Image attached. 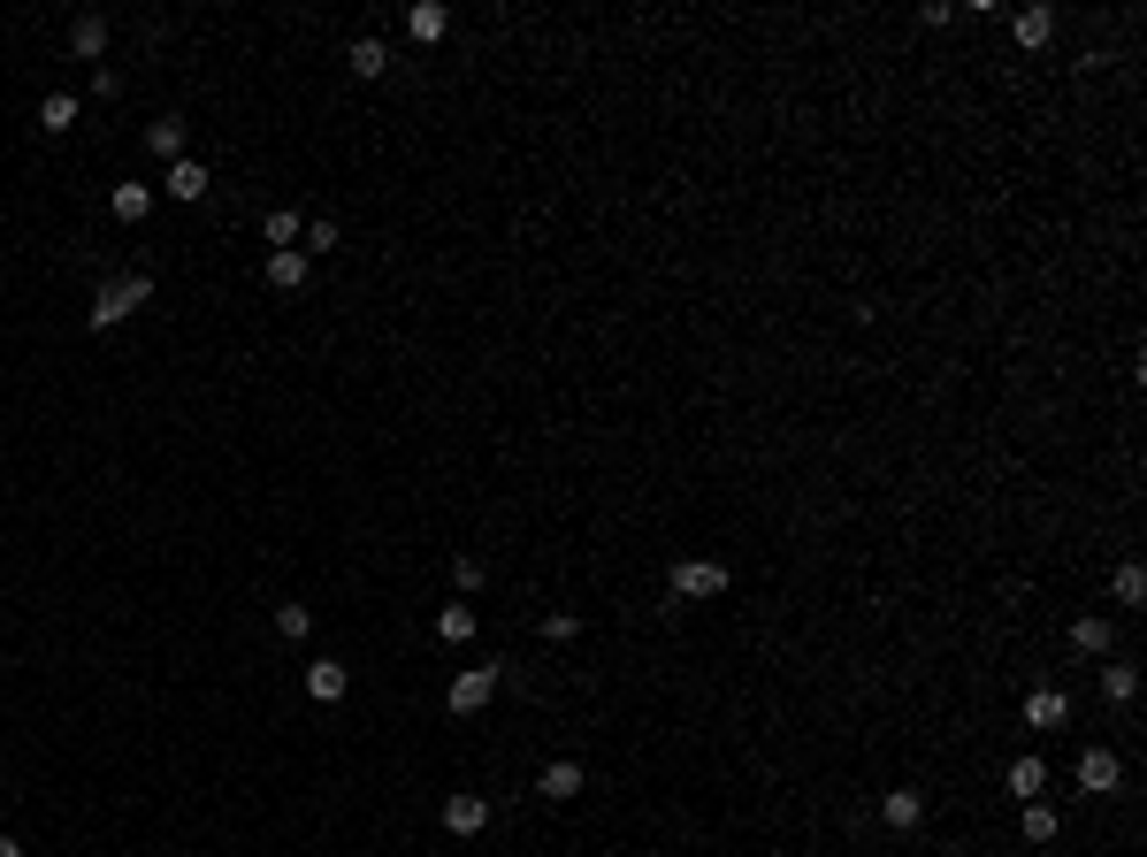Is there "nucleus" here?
I'll list each match as a JSON object with an SVG mask.
<instances>
[{"instance_id": "obj_25", "label": "nucleus", "mask_w": 1147, "mask_h": 857, "mask_svg": "<svg viewBox=\"0 0 1147 857\" xmlns=\"http://www.w3.org/2000/svg\"><path fill=\"white\" fill-rule=\"evenodd\" d=\"M1102 696H1110V704H1133V696H1140V674H1133V667H1110V674H1102Z\"/></svg>"}, {"instance_id": "obj_17", "label": "nucleus", "mask_w": 1147, "mask_h": 857, "mask_svg": "<svg viewBox=\"0 0 1147 857\" xmlns=\"http://www.w3.org/2000/svg\"><path fill=\"white\" fill-rule=\"evenodd\" d=\"M268 284L276 292H307V253H268Z\"/></svg>"}, {"instance_id": "obj_1", "label": "nucleus", "mask_w": 1147, "mask_h": 857, "mask_svg": "<svg viewBox=\"0 0 1147 857\" xmlns=\"http://www.w3.org/2000/svg\"><path fill=\"white\" fill-rule=\"evenodd\" d=\"M146 299H154V276H108V284L92 292V315H85V322H92V330H115V322L139 315Z\"/></svg>"}, {"instance_id": "obj_6", "label": "nucleus", "mask_w": 1147, "mask_h": 857, "mask_svg": "<svg viewBox=\"0 0 1147 857\" xmlns=\"http://www.w3.org/2000/svg\"><path fill=\"white\" fill-rule=\"evenodd\" d=\"M108 215H115V222H146V215H154V184H131V176H123V184L108 191Z\"/></svg>"}, {"instance_id": "obj_5", "label": "nucleus", "mask_w": 1147, "mask_h": 857, "mask_svg": "<svg viewBox=\"0 0 1147 857\" xmlns=\"http://www.w3.org/2000/svg\"><path fill=\"white\" fill-rule=\"evenodd\" d=\"M1063 719H1071V696H1063V689H1033V696H1025V727H1033V735H1048V727H1063Z\"/></svg>"}, {"instance_id": "obj_15", "label": "nucleus", "mask_w": 1147, "mask_h": 857, "mask_svg": "<svg viewBox=\"0 0 1147 857\" xmlns=\"http://www.w3.org/2000/svg\"><path fill=\"white\" fill-rule=\"evenodd\" d=\"M261 238H268V245H276V253H299V238H307V222H299V215H291V207H276V215H268V222H261Z\"/></svg>"}, {"instance_id": "obj_9", "label": "nucleus", "mask_w": 1147, "mask_h": 857, "mask_svg": "<svg viewBox=\"0 0 1147 857\" xmlns=\"http://www.w3.org/2000/svg\"><path fill=\"white\" fill-rule=\"evenodd\" d=\"M880 820H887L895 835H911V827L926 820V796H918V789H887V796H880Z\"/></svg>"}, {"instance_id": "obj_13", "label": "nucleus", "mask_w": 1147, "mask_h": 857, "mask_svg": "<svg viewBox=\"0 0 1147 857\" xmlns=\"http://www.w3.org/2000/svg\"><path fill=\"white\" fill-rule=\"evenodd\" d=\"M406 31H413L421 46H437V39L452 31V8H437V0H421V8H406Z\"/></svg>"}, {"instance_id": "obj_8", "label": "nucleus", "mask_w": 1147, "mask_h": 857, "mask_svg": "<svg viewBox=\"0 0 1147 857\" xmlns=\"http://www.w3.org/2000/svg\"><path fill=\"white\" fill-rule=\"evenodd\" d=\"M444 827L452 835H483L490 827V796H444Z\"/></svg>"}, {"instance_id": "obj_28", "label": "nucleus", "mask_w": 1147, "mask_h": 857, "mask_svg": "<svg viewBox=\"0 0 1147 857\" xmlns=\"http://www.w3.org/2000/svg\"><path fill=\"white\" fill-rule=\"evenodd\" d=\"M452 574H460V590H483V582H490V567H483V559H460Z\"/></svg>"}, {"instance_id": "obj_12", "label": "nucleus", "mask_w": 1147, "mask_h": 857, "mask_svg": "<svg viewBox=\"0 0 1147 857\" xmlns=\"http://www.w3.org/2000/svg\"><path fill=\"white\" fill-rule=\"evenodd\" d=\"M344 689H352V674H344L337 659H315V667H307V696H315V704H337Z\"/></svg>"}, {"instance_id": "obj_4", "label": "nucleus", "mask_w": 1147, "mask_h": 857, "mask_svg": "<svg viewBox=\"0 0 1147 857\" xmlns=\"http://www.w3.org/2000/svg\"><path fill=\"white\" fill-rule=\"evenodd\" d=\"M1125 781V766H1117V750H1079V796H1110Z\"/></svg>"}, {"instance_id": "obj_7", "label": "nucleus", "mask_w": 1147, "mask_h": 857, "mask_svg": "<svg viewBox=\"0 0 1147 857\" xmlns=\"http://www.w3.org/2000/svg\"><path fill=\"white\" fill-rule=\"evenodd\" d=\"M536 796H551V804H566V796H582V766H574V758H551V766L536 773Z\"/></svg>"}, {"instance_id": "obj_26", "label": "nucleus", "mask_w": 1147, "mask_h": 857, "mask_svg": "<svg viewBox=\"0 0 1147 857\" xmlns=\"http://www.w3.org/2000/svg\"><path fill=\"white\" fill-rule=\"evenodd\" d=\"M1110 590H1117V605H1140V597H1147V574H1140V567H1133V559H1125Z\"/></svg>"}, {"instance_id": "obj_30", "label": "nucleus", "mask_w": 1147, "mask_h": 857, "mask_svg": "<svg viewBox=\"0 0 1147 857\" xmlns=\"http://www.w3.org/2000/svg\"><path fill=\"white\" fill-rule=\"evenodd\" d=\"M0 857H23V843H15V835H0Z\"/></svg>"}, {"instance_id": "obj_29", "label": "nucleus", "mask_w": 1147, "mask_h": 857, "mask_svg": "<svg viewBox=\"0 0 1147 857\" xmlns=\"http://www.w3.org/2000/svg\"><path fill=\"white\" fill-rule=\"evenodd\" d=\"M337 245V222H307V253H329Z\"/></svg>"}, {"instance_id": "obj_22", "label": "nucleus", "mask_w": 1147, "mask_h": 857, "mask_svg": "<svg viewBox=\"0 0 1147 857\" xmlns=\"http://www.w3.org/2000/svg\"><path fill=\"white\" fill-rule=\"evenodd\" d=\"M1048 39H1056V15L1048 8H1025L1017 15V46H1048Z\"/></svg>"}, {"instance_id": "obj_10", "label": "nucleus", "mask_w": 1147, "mask_h": 857, "mask_svg": "<svg viewBox=\"0 0 1147 857\" xmlns=\"http://www.w3.org/2000/svg\"><path fill=\"white\" fill-rule=\"evenodd\" d=\"M162 191L176 199V207H191V199H207V169L184 154V162H168V176H162Z\"/></svg>"}, {"instance_id": "obj_20", "label": "nucleus", "mask_w": 1147, "mask_h": 857, "mask_svg": "<svg viewBox=\"0 0 1147 857\" xmlns=\"http://www.w3.org/2000/svg\"><path fill=\"white\" fill-rule=\"evenodd\" d=\"M1040 789H1048V766H1040V758H1017V766H1010V796L1040 804Z\"/></svg>"}, {"instance_id": "obj_18", "label": "nucleus", "mask_w": 1147, "mask_h": 857, "mask_svg": "<svg viewBox=\"0 0 1147 857\" xmlns=\"http://www.w3.org/2000/svg\"><path fill=\"white\" fill-rule=\"evenodd\" d=\"M276 636H284V644H307V636H315V613H307L299 597H284V605H276Z\"/></svg>"}, {"instance_id": "obj_27", "label": "nucleus", "mask_w": 1147, "mask_h": 857, "mask_svg": "<svg viewBox=\"0 0 1147 857\" xmlns=\"http://www.w3.org/2000/svg\"><path fill=\"white\" fill-rule=\"evenodd\" d=\"M574 636H582L574 613H543V644H574Z\"/></svg>"}, {"instance_id": "obj_3", "label": "nucleus", "mask_w": 1147, "mask_h": 857, "mask_svg": "<svg viewBox=\"0 0 1147 857\" xmlns=\"http://www.w3.org/2000/svg\"><path fill=\"white\" fill-rule=\"evenodd\" d=\"M497 674H505V667H467V674H452L444 704H452V712H483V704L497 696Z\"/></svg>"}, {"instance_id": "obj_19", "label": "nucleus", "mask_w": 1147, "mask_h": 857, "mask_svg": "<svg viewBox=\"0 0 1147 857\" xmlns=\"http://www.w3.org/2000/svg\"><path fill=\"white\" fill-rule=\"evenodd\" d=\"M1071 651H1087V659L1110 651V620H1102V613H1079V620H1071Z\"/></svg>"}, {"instance_id": "obj_14", "label": "nucleus", "mask_w": 1147, "mask_h": 857, "mask_svg": "<svg viewBox=\"0 0 1147 857\" xmlns=\"http://www.w3.org/2000/svg\"><path fill=\"white\" fill-rule=\"evenodd\" d=\"M344 62H352V77H367V85H375V77L390 69V46H383V39H352V54H344Z\"/></svg>"}, {"instance_id": "obj_11", "label": "nucleus", "mask_w": 1147, "mask_h": 857, "mask_svg": "<svg viewBox=\"0 0 1147 857\" xmlns=\"http://www.w3.org/2000/svg\"><path fill=\"white\" fill-rule=\"evenodd\" d=\"M69 54H77V62H100V54H108V15H77V23H69Z\"/></svg>"}, {"instance_id": "obj_2", "label": "nucleus", "mask_w": 1147, "mask_h": 857, "mask_svg": "<svg viewBox=\"0 0 1147 857\" xmlns=\"http://www.w3.org/2000/svg\"><path fill=\"white\" fill-rule=\"evenodd\" d=\"M673 597H727V567L719 559H681L673 567Z\"/></svg>"}, {"instance_id": "obj_21", "label": "nucleus", "mask_w": 1147, "mask_h": 857, "mask_svg": "<svg viewBox=\"0 0 1147 857\" xmlns=\"http://www.w3.org/2000/svg\"><path fill=\"white\" fill-rule=\"evenodd\" d=\"M69 123H77V100H69V92H46V100H38V131H54V139H62Z\"/></svg>"}, {"instance_id": "obj_16", "label": "nucleus", "mask_w": 1147, "mask_h": 857, "mask_svg": "<svg viewBox=\"0 0 1147 857\" xmlns=\"http://www.w3.org/2000/svg\"><path fill=\"white\" fill-rule=\"evenodd\" d=\"M146 146H154L162 162H184V116H162V123H146Z\"/></svg>"}, {"instance_id": "obj_23", "label": "nucleus", "mask_w": 1147, "mask_h": 857, "mask_svg": "<svg viewBox=\"0 0 1147 857\" xmlns=\"http://www.w3.org/2000/svg\"><path fill=\"white\" fill-rule=\"evenodd\" d=\"M437 636H444V644H467V636H475V605H444V613H437Z\"/></svg>"}, {"instance_id": "obj_24", "label": "nucleus", "mask_w": 1147, "mask_h": 857, "mask_svg": "<svg viewBox=\"0 0 1147 857\" xmlns=\"http://www.w3.org/2000/svg\"><path fill=\"white\" fill-rule=\"evenodd\" d=\"M1017 827H1025V843H1056V827H1063V820H1056V804H1025V820H1017Z\"/></svg>"}]
</instances>
